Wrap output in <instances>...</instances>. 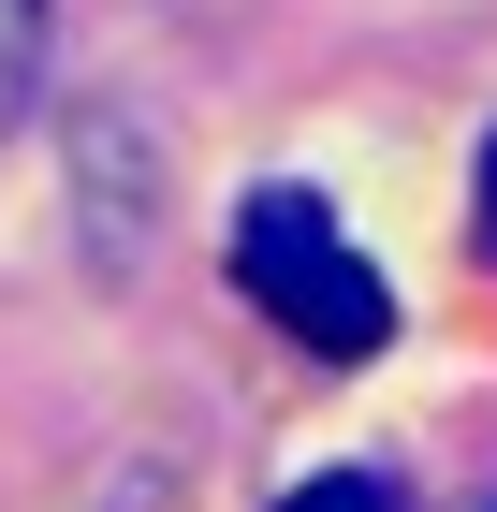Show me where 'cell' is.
I'll return each mask as SVG.
<instances>
[{
	"label": "cell",
	"mask_w": 497,
	"mask_h": 512,
	"mask_svg": "<svg viewBox=\"0 0 497 512\" xmlns=\"http://www.w3.org/2000/svg\"><path fill=\"white\" fill-rule=\"evenodd\" d=\"M234 278H249V308H278L307 352H337V366H366L395 337L381 264H351V249H337V205L293 191V176H264V191L234 205Z\"/></svg>",
	"instance_id": "6da1fadb"
},
{
	"label": "cell",
	"mask_w": 497,
	"mask_h": 512,
	"mask_svg": "<svg viewBox=\"0 0 497 512\" xmlns=\"http://www.w3.org/2000/svg\"><path fill=\"white\" fill-rule=\"evenodd\" d=\"M30 88H44V0H0V147L30 118Z\"/></svg>",
	"instance_id": "7a4b0ae2"
},
{
	"label": "cell",
	"mask_w": 497,
	"mask_h": 512,
	"mask_svg": "<svg viewBox=\"0 0 497 512\" xmlns=\"http://www.w3.org/2000/svg\"><path fill=\"white\" fill-rule=\"evenodd\" d=\"M278 512H410V483L395 469H322V483H293Z\"/></svg>",
	"instance_id": "3957f363"
},
{
	"label": "cell",
	"mask_w": 497,
	"mask_h": 512,
	"mask_svg": "<svg viewBox=\"0 0 497 512\" xmlns=\"http://www.w3.org/2000/svg\"><path fill=\"white\" fill-rule=\"evenodd\" d=\"M468 191H483V249H497V132H483V176H468Z\"/></svg>",
	"instance_id": "277c9868"
},
{
	"label": "cell",
	"mask_w": 497,
	"mask_h": 512,
	"mask_svg": "<svg viewBox=\"0 0 497 512\" xmlns=\"http://www.w3.org/2000/svg\"><path fill=\"white\" fill-rule=\"evenodd\" d=\"M483 512H497V498H483Z\"/></svg>",
	"instance_id": "5b68a950"
}]
</instances>
